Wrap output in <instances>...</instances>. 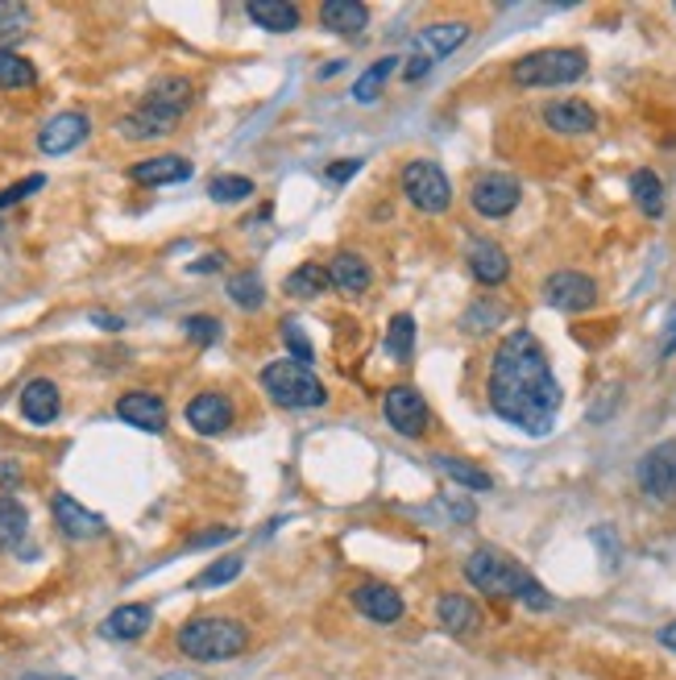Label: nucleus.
Returning a JSON list of instances; mask_svg holds the SVG:
<instances>
[{
  "mask_svg": "<svg viewBox=\"0 0 676 680\" xmlns=\"http://www.w3.org/2000/svg\"><path fill=\"white\" fill-rule=\"evenodd\" d=\"M436 622H441L448 635L465 639V635H473L482 627V610H477L465 593H444V598L436 601Z\"/></svg>",
  "mask_w": 676,
  "mask_h": 680,
  "instance_id": "nucleus-22",
  "label": "nucleus"
},
{
  "mask_svg": "<svg viewBox=\"0 0 676 680\" xmlns=\"http://www.w3.org/2000/svg\"><path fill=\"white\" fill-rule=\"evenodd\" d=\"M30 531V515L17 498H0V548H17Z\"/></svg>",
  "mask_w": 676,
  "mask_h": 680,
  "instance_id": "nucleus-32",
  "label": "nucleus"
},
{
  "mask_svg": "<svg viewBox=\"0 0 676 680\" xmlns=\"http://www.w3.org/2000/svg\"><path fill=\"white\" fill-rule=\"evenodd\" d=\"M630 200L639 204V212L644 216H664V183L656 171H647V166H639V171L630 174Z\"/></svg>",
  "mask_w": 676,
  "mask_h": 680,
  "instance_id": "nucleus-28",
  "label": "nucleus"
},
{
  "mask_svg": "<svg viewBox=\"0 0 676 680\" xmlns=\"http://www.w3.org/2000/svg\"><path fill=\"white\" fill-rule=\"evenodd\" d=\"M229 300H233L241 312H258V307L266 303V286H262V278H258L253 270H245V274H233V278H229Z\"/></svg>",
  "mask_w": 676,
  "mask_h": 680,
  "instance_id": "nucleus-33",
  "label": "nucleus"
},
{
  "mask_svg": "<svg viewBox=\"0 0 676 680\" xmlns=\"http://www.w3.org/2000/svg\"><path fill=\"white\" fill-rule=\"evenodd\" d=\"M59 412H63V395H59V386L50 378H33L26 382V390H21V415L30 419V424L47 427L59 419Z\"/></svg>",
  "mask_w": 676,
  "mask_h": 680,
  "instance_id": "nucleus-17",
  "label": "nucleus"
},
{
  "mask_svg": "<svg viewBox=\"0 0 676 680\" xmlns=\"http://www.w3.org/2000/svg\"><path fill=\"white\" fill-rule=\"evenodd\" d=\"M589 59L577 47H552V50H535L523 54L519 63L511 67V80L519 88H565V83L585 80Z\"/></svg>",
  "mask_w": 676,
  "mask_h": 680,
  "instance_id": "nucleus-5",
  "label": "nucleus"
},
{
  "mask_svg": "<svg viewBox=\"0 0 676 680\" xmlns=\"http://www.w3.org/2000/svg\"><path fill=\"white\" fill-rule=\"evenodd\" d=\"M465 38H470V26H465V21H436V26H427V30L415 38V47L436 63V59H448L453 50L465 47Z\"/></svg>",
  "mask_w": 676,
  "mask_h": 680,
  "instance_id": "nucleus-23",
  "label": "nucleus"
},
{
  "mask_svg": "<svg viewBox=\"0 0 676 680\" xmlns=\"http://www.w3.org/2000/svg\"><path fill=\"white\" fill-rule=\"evenodd\" d=\"M432 465L441 469L448 481H456L461 490H473V494H482V490H494V477L486 474V469H477V465H470V460H461V457H448V453H436L432 457Z\"/></svg>",
  "mask_w": 676,
  "mask_h": 680,
  "instance_id": "nucleus-27",
  "label": "nucleus"
},
{
  "mask_svg": "<svg viewBox=\"0 0 676 680\" xmlns=\"http://www.w3.org/2000/svg\"><path fill=\"white\" fill-rule=\"evenodd\" d=\"M150 627H154V610L142 606V601H129V606H117V610L104 618L100 635H104V639H117V643H129V639H142Z\"/></svg>",
  "mask_w": 676,
  "mask_h": 680,
  "instance_id": "nucleus-21",
  "label": "nucleus"
},
{
  "mask_svg": "<svg viewBox=\"0 0 676 680\" xmlns=\"http://www.w3.org/2000/svg\"><path fill=\"white\" fill-rule=\"evenodd\" d=\"M660 643L668 651H676V622H668V627H660Z\"/></svg>",
  "mask_w": 676,
  "mask_h": 680,
  "instance_id": "nucleus-49",
  "label": "nucleus"
},
{
  "mask_svg": "<svg viewBox=\"0 0 676 680\" xmlns=\"http://www.w3.org/2000/svg\"><path fill=\"white\" fill-rule=\"evenodd\" d=\"M33 83H38V71H33L30 59H21V54L0 47V88L21 92V88H33Z\"/></svg>",
  "mask_w": 676,
  "mask_h": 680,
  "instance_id": "nucleus-34",
  "label": "nucleus"
},
{
  "mask_svg": "<svg viewBox=\"0 0 676 680\" xmlns=\"http://www.w3.org/2000/svg\"><path fill=\"white\" fill-rule=\"evenodd\" d=\"M506 312L503 307H498V303H473L470 312H465V319H461V324H465V333H490V328H494V324H498V319H503Z\"/></svg>",
  "mask_w": 676,
  "mask_h": 680,
  "instance_id": "nucleus-39",
  "label": "nucleus"
},
{
  "mask_svg": "<svg viewBox=\"0 0 676 680\" xmlns=\"http://www.w3.org/2000/svg\"><path fill=\"white\" fill-rule=\"evenodd\" d=\"M320 17H324V26L332 33H341V38H357V33L370 26V9H365L362 0H324L320 4Z\"/></svg>",
  "mask_w": 676,
  "mask_h": 680,
  "instance_id": "nucleus-24",
  "label": "nucleus"
},
{
  "mask_svg": "<svg viewBox=\"0 0 676 680\" xmlns=\"http://www.w3.org/2000/svg\"><path fill=\"white\" fill-rule=\"evenodd\" d=\"M183 333H188L195 345H212V341H221V319L188 316V319H183Z\"/></svg>",
  "mask_w": 676,
  "mask_h": 680,
  "instance_id": "nucleus-40",
  "label": "nucleus"
},
{
  "mask_svg": "<svg viewBox=\"0 0 676 680\" xmlns=\"http://www.w3.org/2000/svg\"><path fill=\"white\" fill-rule=\"evenodd\" d=\"M21 680H71V677H54V672H30V677H21Z\"/></svg>",
  "mask_w": 676,
  "mask_h": 680,
  "instance_id": "nucleus-50",
  "label": "nucleus"
},
{
  "mask_svg": "<svg viewBox=\"0 0 676 680\" xmlns=\"http://www.w3.org/2000/svg\"><path fill=\"white\" fill-rule=\"evenodd\" d=\"M470 274L482 286H503L511 278V257L498 241H473L470 245Z\"/></svg>",
  "mask_w": 676,
  "mask_h": 680,
  "instance_id": "nucleus-19",
  "label": "nucleus"
},
{
  "mask_svg": "<svg viewBox=\"0 0 676 680\" xmlns=\"http://www.w3.org/2000/svg\"><path fill=\"white\" fill-rule=\"evenodd\" d=\"M262 390H266L270 403H279L286 412L324 407V403H329L324 382L312 374V365H300V362H270L266 369H262Z\"/></svg>",
  "mask_w": 676,
  "mask_h": 680,
  "instance_id": "nucleus-6",
  "label": "nucleus"
},
{
  "mask_svg": "<svg viewBox=\"0 0 676 680\" xmlns=\"http://www.w3.org/2000/svg\"><path fill=\"white\" fill-rule=\"evenodd\" d=\"M427 71H432V59H427V54H415V59L407 63V71H403V80H407V83H420V80L427 75Z\"/></svg>",
  "mask_w": 676,
  "mask_h": 680,
  "instance_id": "nucleus-45",
  "label": "nucleus"
},
{
  "mask_svg": "<svg viewBox=\"0 0 676 680\" xmlns=\"http://www.w3.org/2000/svg\"><path fill=\"white\" fill-rule=\"evenodd\" d=\"M88 129H92V121H88L83 112H59V116L47 121L42 133H38V150H42L47 159H59V154L75 150V145L88 138Z\"/></svg>",
  "mask_w": 676,
  "mask_h": 680,
  "instance_id": "nucleus-12",
  "label": "nucleus"
},
{
  "mask_svg": "<svg viewBox=\"0 0 676 680\" xmlns=\"http://www.w3.org/2000/svg\"><path fill=\"white\" fill-rule=\"evenodd\" d=\"M382 348H386V357L407 365L411 357H415V316L398 312V316L386 324V341H382Z\"/></svg>",
  "mask_w": 676,
  "mask_h": 680,
  "instance_id": "nucleus-30",
  "label": "nucleus"
},
{
  "mask_svg": "<svg viewBox=\"0 0 676 680\" xmlns=\"http://www.w3.org/2000/svg\"><path fill=\"white\" fill-rule=\"evenodd\" d=\"M403 191H407L411 204L427 212V216H441L453 204V183L432 159H415L403 166Z\"/></svg>",
  "mask_w": 676,
  "mask_h": 680,
  "instance_id": "nucleus-7",
  "label": "nucleus"
},
{
  "mask_svg": "<svg viewBox=\"0 0 676 680\" xmlns=\"http://www.w3.org/2000/svg\"><path fill=\"white\" fill-rule=\"evenodd\" d=\"M158 680H204L200 672H188V668H174V672H162Z\"/></svg>",
  "mask_w": 676,
  "mask_h": 680,
  "instance_id": "nucleus-48",
  "label": "nucleus"
},
{
  "mask_svg": "<svg viewBox=\"0 0 676 680\" xmlns=\"http://www.w3.org/2000/svg\"><path fill=\"white\" fill-rule=\"evenodd\" d=\"M329 278H332V286L345 291V295H362V291H370V283H374V274H370V266H365V257H357V254L332 257Z\"/></svg>",
  "mask_w": 676,
  "mask_h": 680,
  "instance_id": "nucleus-26",
  "label": "nucleus"
},
{
  "mask_svg": "<svg viewBox=\"0 0 676 680\" xmlns=\"http://www.w3.org/2000/svg\"><path fill=\"white\" fill-rule=\"evenodd\" d=\"M95 324H100V328H104V333H117V328H125V324H121V319L117 316H104V312H95Z\"/></svg>",
  "mask_w": 676,
  "mask_h": 680,
  "instance_id": "nucleus-47",
  "label": "nucleus"
},
{
  "mask_svg": "<svg viewBox=\"0 0 676 680\" xmlns=\"http://www.w3.org/2000/svg\"><path fill=\"white\" fill-rule=\"evenodd\" d=\"M673 9H676V4H673Z\"/></svg>",
  "mask_w": 676,
  "mask_h": 680,
  "instance_id": "nucleus-51",
  "label": "nucleus"
},
{
  "mask_svg": "<svg viewBox=\"0 0 676 680\" xmlns=\"http://www.w3.org/2000/svg\"><path fill=\"white\" fill-rule=\"evenodd\" d=\"M382 415H386L391 432L407 436V440H420V436H427V427H432V412H427L424 395L415 386H391L386 398H382Z\"/></svg>",
  "mask_w": 676,
  "mask_h": 680,
  "instance_id": "nucleus-8",
  "label": "nucleus"
},
{
  "mask_svg": "<svg viewBox=\"0 0 676 680\" xmlns=\"http://www.w3.org/2000/svg\"><path fill=\"white\" fill-rule=\"evenodd\" d=\"M38 187H47V174H30V179H21V183H13V187H4V191H0V207L21 204V200L33 195Z\"/></svg>",
  "mask_w": 676,
  "mask_h": 680,
  "instance_id": "nucleus-41",
  "label": "nucleus"
},
{
  "mask_svg": "<svg viewBox=\"0 0 676 680\" xmlns=\"http://www.w3.org/2000/svg\"><path fill=\"white\" fill-rule=\"evenodd\" d=\"M544 303L556 307V312H568V316L589 312L598 303V283L582 270H556V274L544 278Z\"/></svg>",
  "mask_w": 676,
  "mask_h": 680,
  "instance_id": "nucleus-11",
  "label": "nucleus"
},
{
  "mask_svg": "<svg viewBox=\"0 0 676 680\" xmlns=\"http://www.w3.org/2000/svg\"><path fill=\"white\" fill-rule=\"evenodd\" d=\"M523 200V187L519 179H511V174H482V179H473L470 187V204L477 216H486V221H503L511 216Z\"/></svg>",
  "mask_w": 676,
  "mask_h": 680,
  "instance_id": "nucleus-10",
  "label": "nucleus"
},
{
  "mask_svg": "<svg viewBox=\"0 0 676 680\" xmlns=\"http://www.w3.org/2000/svg\"><path fill=\"white\" fill-rule=\"evenodd\" d=\"M357 171H362V159H341L324 171V179H329V183H345V179H353Z\"/></svg>",
  "mask_w": 676,
  "mask_h": 680,
  "instance_id": "nucleus-42",
  "label": "nucleus"
},
{
  "mask_svg": "<svg viewBox=\"0 0 676 680\" xmlns=\"http://www.w3.org/2000/svg\"><path fill=\"white\" fill-rule=\"evenodd\" d=\"M174 643H179L183 656L200 660V664H224V660H236L241 651L250 648V631L236 618L200 615L179 627Z\"/></svg>",
  "mask_w": 676,
  "mask_h": 680,
  "instance_id": "nucleus-4",
  "label": "nucleus"
},
{
  "mask_svg": "<svg viewBox=\"0 0 676 680\" xmlns=\"http://www.w3.org/2000/svg\"><path fill=\"white\" fill-rule=\"evenodd\" d=\"M208 195H212L216 204H241V200H250L253 195V179H245V174H216V179L208 183Z\"/></svg>",
  "mask_w": 676,
  "mask_h": 680,
  "instance_id": "nucleus-36",
  "label": "nucleus"
},
{
  "mask_svg": "<svg viewBox=\"0 0 676 680\" xmlns=\"http://www.w3.org/2000/svg\"><path fill=\"white\" fill-rule=\"evenodd\" d=\"M188 424L200 436H221L224 427L233 424V403L216 395V390H204V395H195L188 403Z\"/></svg>",
  "mask_w": 676,
  "mask_h": 680,
  "instance_id": "nucleus-16",
  "label": "nucleus"
},
{
  "mask_svg": "<svg viewBox=\"0 0 676 680\" xmlns=\"http://www.w3.org/2000/svg\"><path fill=\"white\" fill-rule=\"evenodd\" d=\"M129 179L142 187H162V183H183L191 179V162L183 154H158V159H142L129 166Z\"/></svg>",
  "mask_w": 676,
  "mask_h": 680,
  "instance_id": "nucleus-20",
  "label": "nucleus"
},
{
  "mask_svg": "<svg viewBox=\"0 0 676 680\" xmlns=\"http://www.w3.org/2000/svg\"><path fill=\"white\" fill-rule=\"evenodd\" d=\"M26 26H30V4H21V0H0V42H13Z\"/></svg>",
  "mask_w": 676,
  "mask_h": 680,
  "instance_id": "nucleus-37",
  "label": "nucleus"
},
{
  "mask_svg": "<svg viewBox=\"0 0 676 680\" xmlns=\"http://www.w3.org/2000/svg\"><path fill=\"white\" fill-rule=\"evenodd\" d=\"M676 353V307H668L664 316V336H660V362H668Z\"/></svg>",
  "mask_w": 676,
  "mask_h": 680,
  "instance_id": "nucleus-43",
  "label": "nucleus"
},
{
  "mask_svg": "<svg viewBox=\"0 0 676 680\" xmlns=\"http://www.w3.org/2000/svg\"><path fill=\"white\" fill-rule=\"evenodd\" d=\"M465 577H470V586H477L490 598H515L527 610H552L548 589L539 586L523 565H515L506 552H498V548H477L465 560Z\"/></svg>",
  "mask_w": 676,
  "mask_h": 680,
  "instance_id": "nucleus-2",
  "label": "nucleus"
},
{
  "mask_svg": "<svg viewBox=\"0 0 676 680\" xmlns=\"http://www.w3.org/2000/svg\"><path fill=\"white\" fill-rule=\"evenodd\" d=\"M283 345L291 348V362H300V365L315 362V348H312V341L303 336L300 319H283Z\"/></svg>",
  "mask_w": 676,
  "mask_h": 680,
  "instance_id": "nucleus-38",
  "label": "nucleus"
},
{
  "mask_svg": "<svg viewBox=\"0 0 676 680\" xmlns=\"http://www.w3.org/2000/svg\"><path fill=\"white\" fill-rule=\"evenodd\" d=\"M394 67H398V59L386 54V59H377L370 71H362V80L353 83V100H357V104H374L377 95H382V88H386V80L394 75Z\"/></svg>",
  "mask_w": 676,
  "mask_h": 680,
  "instance_id": "nucleus-31",
  "label": "nucleus"
},
{
  "mask_svg": "<svg viewBox=\"0 0 676 680\" xmlns=\"http://www.w3.org/2000/svg\"><path fill=\"white\" fill-rule=\"evenodd\" d=\"M221 266H224L221 254H208L204 262H195V266H191V274H208V270H221Z\"/></svg>",
  "mask_w": 676,
  "mask_h": 680,
  "instance_id": "nucleus-46",
  "label": "nucleus"
},
{
  "mask_svg": "<svg viewBox=\"0 0 676 680\" xmlns=\"http://www.w3.org/2000/svg\"><path fill=\"white\" fill-rule=\"evenodd\" d=\"M236 531L233 527H216V531H204V536L191 539V548H212V544H224V539H233Z\"/></svg>",
  "mask_w": 676,
  "mask_h": 680,
  "instance_id": "nucleus-44",
  "label": "nucleus"
},
{
  "mask_svg": "<svg viewBox=\"0 0 676 680\" xmlns=\"http://www.w3.org/2000/svg\"><path fill=\"white\" fill-rule=\"evenodd\" d=\"M241 569H245L241 556H221V560H212V565L191 581V589H221V586H229V581H236Z\"/></svg>",
  "mask_w": 676,
  "mask_h": 680,
  "instance_id": "nucleus-35",
  "label": "nucleus"
},
{
  "mask_svg": "<svg viewBox=\"0 0 676 680\" xmlns=\"http://www.w3.org/2000/svg\"><path fill=\"white\" fill-rule=\"evenodd\" d=\"M117 415L125 424L142 427V432H162L167 427V403L150 390H129V395L117 398Z\"/></svg>",
  "mask_w": 676,
  "mask_h": 680,
  "instance_id": "nucleus-18",
  "label": "nucleus"
},
{
  "mask_svg": "<svg viewBox=\"0 0 676 680\" xmlns=\"http://www.w3.org/2000/svg\"><path fill=\"white\" fill-rule=\"evenodd\" d=\"M486 398L490 412L503 424L519 427L523 436L539 440L556 427V415L565 407V390L552 374L548 348L539 345V336L527 328L503 336V345L490 357Z\"/></svg>",
  "mask_w": 676,
  "mask_h": 680,
  "instance_id": "nucleus-1",
  "label": "nucleus"
},
{
  "mask_svg": "<svg viewBox=\"0 0 676 680\" xmlns=\"http://www.w3.org/2000/svg\"><path fill=\"white\" fill-rule=\"evenodd\" d=\"M245 13H250L253 26H262V30H270V33L300 30V9L286 4V0H250Z\"/></svg>",
  "mask_w": 676,
  "mask_h": 680,
  "instance_id": "nucleus-25",
  "label": "nucleus"
},
{
  "mask_svg": "<svg viewBox=\"0 0 676 680\" xmlns=\"http://www.w3.org/2000/svg\"><path fill=\"white\" fill-rule=\"evenodd\" d=\"M50 510H54V522H59V531H63L67 539H95V536H104V519H100L95 510L79 507L71 494H54Z\"/></svg>",
  "mask_w": 676,
  "mask_h": 680,
  "instance_id": "nucleus-15",
  "label": "nucleus"
},
{
  "mask_svg": "<svg viewBox=\"0 0 676 680\" xmlns=\"http://www.w3.org/2000/svg\"><path fill=\"white\" fill-rule=\"evenodd\" d=\"M635 481L647 498L656 503H676V440H664L647 448L644 460L635 465Z\"/></svg>",
  "mask_w": 676,
  "mask_h": 680,
  "instance_id": "nucleus-9",
  "label": "nucleus"
},
{
  "mask_svg": "<svg viewBox=\"0 0 676 680\" xmlns=\"http://www.w3.org/2000/svg\"><path fill=\"white\" fill-rule=\"evenodd\" d=\"M191 104V83L171 75V80H158L150 92L142 95V104L121 116V138L129 142H158V138H171L183 112Z\"/></svg>",
  "mask_w": 676,
  "mask_h": 680,
  "instance_id": "nucleus-3",
  "label": "nucleus"
},
{
  "mask_svg": "<svg viewBox=\"0 0 676 680\" xmlns=\"http://www.w3.org/2000/svg\"><path fill=\"white\" fill-rule=\"evenodd\" d=\"M332 286L329 270L320 266V262H303L286 274V295H295V300H315V295H324Z\"/></svg>",
  "mask_w": 676,
  "mask_h": 680,
  "instance_id": "nucleus-29",
  "label": "nucleus"
},
{
  "mask_svg": "<svg viewBox=\"0 0 676 680\" xmlns=\"http://www.w3.org/2000/svg\"><path fill=\"white\" fill-rule=\"evenodd\" d=\"M544 125L552 133H561V138H582V133L598 129V112L585 100H552L548 109H544Z\"/></svg>",
  "mask_w": 676,
  "mask_h": 680,
  "instance_id": "nucleus-13",
  "label": "nucleus"
},
{
  "mask_svg": "<svg viewBox=\"0 0 676 680\" xmlns=\"http://www.w3.org/2000/svg\"><path fill=\"white\" fill-rule=\"evenodd\" d=\"M353 606L362 610L365 618H374V622H382V627H391V622H398L403 618V593L394 586H382V581H365V586L353 589Z\"/></svg>",
  "mask_w": 676,
  "mask_h": 680,
  "instance_id": "nucleus-14",
  "label": "nucleus"
}]
</instances>
